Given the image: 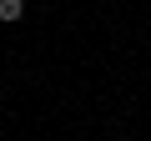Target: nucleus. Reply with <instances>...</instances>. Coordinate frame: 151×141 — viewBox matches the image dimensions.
I'll list each match as a JSON object with an SVG mask.
<instances>
[{
  "label": "nucleus",
  "instance_id": "f257e3e1",
  "mask_svg": "<svg viewBox=\"0 0 151 141\" xmlns=\"http://www.w3.org/2000/svg\"><path fill=\"white\" fill-rule=\"evenodd\" d=\"M25 15V0H0V20H20Z\"/></svg>",
  "mask_w": 151,
  "mask_h": 141
}]
</instances>
